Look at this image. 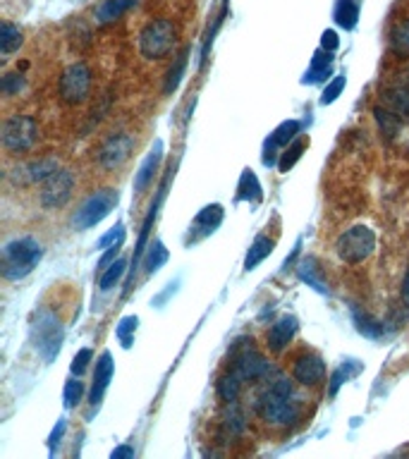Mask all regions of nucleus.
<instances>
[{
  "label": "nucleus",
  "mask_w": 409,
  "mask_h": 459,
  "mask_svg": "<svg viewBox=\"0 0 409 459\" xmlns=\"http://www.w3.org/2000/svg\"><path fill=\"white\" fill-rule=\"evenodd\" d=\"M44 259V249L37 240L32 237H20L3 247V261H0V273L5 280L15 283V280L27 278L34 268L39 266V261Z\"/></svg>",
  "instance_id": "f257e3e1"
},
{
  "label": "nucleus",
  "mask_w": 409,
  "mask_h": 459,
  "mask_svg": "<svg viewBox=\"0 0 409 459\" xmlns=\"http://www.w3.org/2000/svg\"><path fill=\"white\" fill-rule=\"evenodd\" d=\"M177 44V29L170 20H153L139 32V51L146 60H163Z\"/></svg>",
  "instance_id": "f03ea898"
},
{
  "label": "nucleus",
  "mask_w": 409,
  "mask_h": 459,
  "mask_svg": "<svg viewBox=\"0 0 409 459\" xmlns=\"http://www.w3.org/2000/svg\"><path fill=\"white\" fill-rule=\"evenodd\" d=\"M373 249H376V235H373V230L369 225H352V228L342 232L335 242L337 256L349 266L364 264V261L373 254Z\"/></svg>",
  "instance_id": "7ed1b4c3"
},
{
  "label": "nucleus",
  "mask_w": 409,
  "mask_h": 459,
  "mask_svg": "<svg viewBox=\"0 0 409 459\" xmlns=\"http://www.w3.org/2000/svg\"><path fill=\"white\" fill-rule=\"evenodd\" d=\"M32 342L46 363H51L60 351L63 344V325L56 313L51 311H39L37 321L32 325Z\"/></svg>",
  "instance_id": "20e7f679"
},
{
  "label": "nucleus",
  "mask_w": 409,
  "mask_h": 459,
  "mask_svg": "<svg viewBox=\"0 0 409 459\" xmlns=\"http://www.w3.org/2000/svg\"><path fill=\"white\" fill-rule=\"evenodd\" d=\"M257 411L261 419L273 423V426H290V423L299 419V407L292 399V395H283V392L273 390V387H268L257 399Z\"/></svg>",
  "instance_id": "39448f33"
},
{
  "label": "nucleus",
  "mask_w": 409,
  "mask_h": 459,
  "mask_svg": "<svg viewBox=\"0 0 409 459\" xmlns=\"http://www.w3.org/2000/svg\"><path fill=\"white\" fill-rule=\"evenodd\" d=\"M3 146L10 153H25L39 139V124L32 115H10L0 129Z\"/></svg>",
  "instance_id": "423d86ee"
},
{
  "label": "nucleus",
  "mask_w": 409,
  "mask_h": 459,
  "mask_svg": "<svg viewBox=\"0 0 409 459\" xmlns=\"http://www.w3.org/2000/svg\"><path fill=\"white\" fill-rule=\"evenodd\" d=\"M120 196H117L115 189H98L96 194H91L84 204L79 206V211L72 216V225L74 230H89L96 228V225L103 220L112 208L117 206Z\"/></svg>",
  "instance_id": "0eeeda50"
},
{
  "label": "nucleus",
  "mask_w": 409,
  "mask_h": 459,
  "mask_svg": "<svg viewBox=\"0 0 409 459\" xmlns=\"http://www.w3.org/2000/svg\"><path fill=\"white\" fill-rule=\"evenodd\" d=\"M58 91H60V98L65 103H70V105L84 103L89 91H91V70H89L84 63L70 65V67L60 75Z\"/></svg>",
  "instance_id": "6e6552de"
},
{
  "label": "nucleus",
  "mask_w": 409,
  "mask_h": 459,
  "mask_svg": "<svg viewBox=\"0 0 409 459\" xmlns=\"http://www.w3.org/2000/svg\"><path fill=\"white\" fill-rule=\"evenodd\" d=\"M74 175L70 170L58 168L48 180L41 182V206L44 208H63L72 199Z\"/></svg>",
  "instance_id": "1a4fd4ad"
},
{
  "label": "nucleus",
  "mask_w": 409,
  "mask_h": 459,
  "mask_svg": "<svg viewBox=\"0 0 409 459\" xmlns=\"http://www.w3.org/2000/svg\"><path fill=\"white\" fill-rule=\"evenodd\" d=\"M134 151V136L132 134H110L108 139L103 141V146L98 148V163L103 165L105 170H115L120 168L122 163H127L129 156Z\"/></svg>",
  "instance_id": "9d476101"
},
{
  "label": "nucleus",
  "mask_w": 409,
  "mask_h": 459,
  "mask_svg": "<svg viewBox=\"0 0 409 459\" xmlns=\"http://www.w3.org/2000/svg\"><path fill=\"white\" fill-rule=\"evenodd\" d=\"M254 342H249V347H245L240 354L235 356L233 361V371L240 375L242 380H261V378H268L273 373V366L271 361L261 354L259 349L252 347Z\"/></svg>",
  "instance_id": "9b49d317"
},
{
  "label": "nucleus",
  "mask_w": 409,
  "mask_h": 459,
  "mask_svg": "<svg viewBox=\"0 0 409 459\" xmlns=\"http://www.w3.org/2000/svg\"><path fill=\"white\" fill-rule=\"evenodd\" d=\"M58 170V163L53 158H41V160H32V163H22L13 168L10 172V180L15 184H34V182H44L48 180L53 172Z\"/></svg>",
  "instance_id": "f8f14e48"
},
{
  "label": "nucleus",
  "mask_w": 409,
  "mask_h": 459,
  "mask_svg": "<svg viewBox=\"0 0 409 459\" xmlns=\"http://www.w3.org/2000/svg\"><path fill=\"white\" fill-rule=\"evenodd\" d=\"M292 375L301 385H316L325 378V363L318 354L306 351V354H299L297 359H294Z\"/></svg>",
  "instance_id": "ddd939ff"
},
{
  "label": "nucleus",
  "mask_w": 409,
  "mask_h": 459,
  "mask_svg": "<svg viewBox=\"0 0 409 459\" xmlns=\"http://www.w3.org/2000/svg\"><path fill=\"white\" fill-rule=\"evenodd\" d=\"M112 371H115V363H112L110 351H103V354L98 356V361H96V371H93V385H91V397H89V399H91L93 407H96L100 399H103L105 390H108Z\"/></svg>",
  "instance_id": "4468645a"
},
{
  "label": "nucleus",
  "mask_w": 409,
  "mask_h": 459,
  "mask_svg": "<svg viewBox=\"0 0 409 459\" xmlns=\"http://www.w3.org/2000/svg\"><path fill=\"white\" fill-rule=\"evenodd\" d=\"M294 332H297V318L294 316H280L268 330V349L283 351L292 342Z\"/></svg>",
  "instance_id": "2eb2a0df"
},
{
  "label": "nucleus",
  "mask_w": 409,
  "mask_h": 459,
  "mask_svg": "<svg viewBox=\"0 0 409 459\" xmlns=\"http://www.w3.org/2000/svg\"><path fill=\"white\" fill-rule=\"evenodd\" d=\"M161 158H163V144L161 141H156V146L149 151V156L141 160L139 170H136V175H134V192L136 194L146 192V187L153 182V175H156L158 165H161Z\"/></svg>",
  "instance_id": "dca6fc26"
},
{
  "label": "nucleus",
  "mask_w": 409,
  "mask_h": 459,
  "mask_svg": "<svg viewBox=\"0 0 409 459\" xmlns=\"http://www.w3.org/2000/svg\"><path fill=\"white\" fill-rule=\"evenodd\" d=\"M383 105L402 122H409V86H393L383 91Z\"/></svg>",
  "instance_id": "f3484780"
},
{
  "label": "nucleus",
  "mask_w": 409,
  "mask_h": 459,
  "mask_svg": "<svg viewBox=\"0 0 409 459\" xmlns=\"http://www.w3.org/2000/svg\"><path fill=\"white\" fill-rule=\"evenodd\" d=\"M333 72V53L330 51H316L311 58V67L304 75L301 84H316V82H325V77Z\"/></svg>",
  "instance_id": "a211bd4d"
},
{
  "label": "nucleus",
  "mask_w": 409,
  "mask_h": 459,
  "mask_svg": "<svg viewBox=\"0 0 409 459\" xmlns=\"http://www.w3.org/2000/svg\"><path fill=\"white\" fill-rule=\"evenodd\" d=\"M136 0H103L96 8V22L98 25H110V22L120 20L129 8H134Z\"/></svg>",
  "instance_id": "6ab92c4d"
},
{
  "label": "nucleus",
  "mask_w": 409,
  "mask_h": 459,
  "mask_svg": "<svg viewBox=\"0 0 409 459\" xmlns=\"http://www.w3.org/2000/svg\"><path fill=\"white\" fill-rule=\"evenodd\" d=\"M388 44H390V53L395 58H409V17L400 20L390 29Z\"/></svg>",
  "instance_id": "aec40b11"
},
{
  "label": "nucleus",
  "mask_w": 409,
  "mask_h": 459,
  "mask_svg": "<svg viewBox=\"0 0 409 459\" xmlns=\"http://www.w3.org/2000/svg\"><path fill=\"white\" fill-rule=\"evenodd\" d=\"M333 17L337 27H342L345 32H352L359 20V0H337Z\"/></svg>",
  "instance_id": "412c9836"
},
{
  "label": "nucleus",
  "mask_w": 409,
  "mask_h": 459,
  "mask_svg": "<svg viewBox=\"0 0 409 459\" xmlns=\"http://www.w3.org/2000/svg\"><path fill=\"white\" fill-rule=\"evenodd\" d=\"M187 60H189V49H182L180 56L175 58L173 67H170L168 75H165V84H163V93H165V96H170L173 91H177L182 77H185V72H187Z\"/></svg>",
  "instance_id": "4be33fe9"
},
{
  "label": "nucleus",
  "mask_w": 409,
  "mask_h": 459,
  "mask_svg": "<svg viewBox=\"0 0 409 459\" xmlns=\"http://www.w3.org/2000/svg\"><path fill=\"white\" fill-rule=\"evenodd\" d=\"M273 247H275V242L268 240V237H264V235L257 237L252 247H249L247 256H245V271H254V268H257L261 261L266 259V256H271Z\"/></svg>",
  "instance_id": "5701e85b"
},
{
  "label": "nucleus",
  "mask_w": 409,
  "mask_h": 459,
  "mask_svg": "<svg viewBox=\"0 0 409 459\" xmlns=\"http://www.w3.org/2000/svg\"><path fill=\"white\" fill-rule=\"evenodd\" d=\"M242 383H245V380H242L235 371L221 375V380H218V397H221V402H225V404H235L237 397H240Z\"/></svg>",
  "instance_id": "b1692460"
},
{
  "label": "nucleus",
  "mask_w": 409,
  "mask_h": 459,
  "mask_svg": "<svg viewBox=\"0 0 409 459\" xmlns=\"http://www.w3.org/2000/svg\"><path fill=\"white\" fill-rule=\"evenodd\" d=\"M299 278L316 292L328 295V285L321 280V268H318L316 259H304V261H301V264H299Z\"/></svg>",
  "instance_id": "393cba45"
},
{
  "label": "nucleus",
  "mask_w": 409,
  "mask_h": 459,
  "mask_svg": "<svg viewBox=\"0 0 409 459\" xmlns=\"http://www.w3.org/2000/svg\"><path fill=\"white\" fill-rule=\"evenodd\" d=\"M373 115H376V122H378V127H381L385 139H393V136L400 132L402 120L395 115L393 110L385 108V105H376V108H373Z\"/></svg>",
  "instance_id": "a878e982"
},
{
  "label": "nucleus",
  "mask_w": 409,
  "mask_h": 459,
  "mask_svg": "<svg viewBox=\"0 0 409 459\" xmlns=\"http://www.w3.org/2000/svg\"><path fill=\"white\" fill-rule=\"evenodd\" d=\"M124 271H127V261H124V259H115V261H112V264L105 268V271L100 273V278H98L100 292H108V290L115 287V285L122 280Z\"/></svg>",
  "instance_id": "bb28decb"
},
{
  "label": "nucleus",
  "mask_w": 409,
  "mask_h": 459,
  "mask_svg": "<svg viewBox=\"0 0 409 459\" xmlns=\"http://www.w3.org/2000/svg\"><path fill=\"white\" fill-rule=\"evenodd\" d=\"M194 223H197V228H204V232H213L218 225L223 223V206L221 204H211V206L201 208Z\"/></svg>",
  "instance_id": "cd10ccee"
},
{
  "label": "nucleus",
  "mask_w": 409,
  "mask_h": 459,
  "mask_svg": "<svg viewBox=\"0 0 409 459\" xmlns=\"http://www.w3.org/2000/svg\"><path fill=\"white\" fill-rule=\"evenodd\" d=\"M20 46H22V32L15 25H10V22H3V27H0V51H3V56L15 53Z\"/></svg>",
  "instance_id": "c85d7f7f"
},
{
  "label": "nucleus",
  "mask_w": 409,
  "mask_h": 459,
  "mask_svg": "<svg viewBox=\"0 0 409 459\" xmlns=\"http://www.w3.org/2000/svg\"><path fill=\"white\" fill-rule=\"evenodd\" d=\"M165 261H168V249H165V244L161 240H156V242H151V247H149V254H146V261H144V268H146V273L149 276H153V273L161 268Z\"/></svg>",
  "instance_id": "c756f323"
},
{
  "label": "nucleus",
  "mask_w": 409,
  "mask_h": 459,
  "mask_svg": "<svg viewBox=\"0 0 409 459\" xmlns=\"http://www.w3.org/2000/svg\"><path fill=\"white\" fill-rule=\"evenodd\" d=\"M299 129H301V122L299 120H285V122L280 124V127L275 129V132L271 134V141L275 146L283 148V146H287L290 141H292L294 136L299 134Z\"/></svg>",
  "instance_id": "7c9ffc66"
},
{
  "label": "nucleus",
  "mask_w": 409,
  "mask_h": 459,
  "mask_svg": "<svg viewBox=\"0 0 409 459\" xmlns=\"http://www.w3.org/2000/svg\"><path fill=\"white\" fill-rule=\"evenodd\" d=\"M136 323H139V318H136V316H124L120 323H117V340H120V344H122L124 349L132 347Z\"/></svg>",
  "instance_id": "2f4dec72"
},
{
  "label": "nucleus",
  "mask_w": 409,
  "mask_h": 459,
  "mask_svg": "<svg viewBox=\"0 0 409 459\" xmlns=\"http://www.w3.org/2000/svg\"><path fill=\"white\" fill-rule=\"evenodd\" d=\"M304 148H306V141H304V139H297V141H294V144L290 146L285 153H283L280 163H278V168H280V172H287L290 168H292V165L301 158V153H304Z\"/></svg>",
  "instance_id": "473e14b6"
},
{
  "label": "nucleus",
  "mask_w": 409,
  "mask_h": 459,
  "mask_svg": "<svg viewBox=\"0 0 409 459\" xmlns=\"http://www.w3.org/2000/svg\"><path fill=\"white\" fill-rule=\"evenodd\" d=\"M82 395H84V383L79 378H70L65 383V392H63V399H65V407H74V404L82 402Z\"/></svg>",
  "instance_id": "72a5a7b5"
},
{
  "label": "nucleus",
  "mask_w": 409,
  "mask_h": 459,
  "mask_svg": "<svg viewBox=\"0 0 409 459\" xmlns=\"http://www.w3.org/2000/svg\"><path fill=\"white\" fill-rule=\"evenodd\" d=\"M25 86H27V79H25V75H20V72L5 75L3 82H0V91H3L5 96H15V93H20Z\"/></svg>",
  "instance_id": "f704fd0d"
},
{
  "label": "nucleus",
  "mask_w": 409,
  "mask_h": 459,
  "mask_svg": "<svg viewBox=\"0 0 409 459\" xmlns=\"http://www.w3.org/2000/svg\"><path fill=\"white\" fill-rule=\"evenodd\" d=\"M347 84V79H345V75H337L330 84H325L323 89V96H321V105H330L333 101H337V96L342 93V89H345Z\"/></svg>",
  "instance_id": "c9c22d12"
},
{
  "label": "nucleus",
  "mask_w": 409,
  "mask_h": 459,
  "mask_svg": "<svg viewBox=\"0 0 409 459\" xmlns=\"http://www.w3.org/2000/svg\"><path fill=\"white\" fill-rule=\"evenodd\" d=\"M354 318H357V328H359V332H364V335H369V337H378L383 332V325L381 323H376V321H371L369 316H361L359 309H354Z\"/></svg>",
  "instance_id": "e433bc0d"
},
{
  "label": "nucleus",
  "mask_w": 409,
  "mask_h": 459,
  "mask_svg": "<svg viewBox=\"0 0 409 459\" xmlns=\"http://www.w3.org/2000/svg\"><path fill=\"white\" fill-rule=\"evenodd\" d=\"M223 428H225V433H230V435L242 433V428H245V419H242L240 409H237L235 404H230V411H228V414H225Z\"/></svg>",
  "instance_id": "4c0bfd02"
},
{
  "label": "nucleus",
  "mask_w": 409,
  "mask_h": 459,
  "mask_svg": "<svg viewBox=\"0 0 409 459\" xmlns=\"http://www.w3.org/2000/svg\"><path fill=\"white\" fill-rule=\"evenodd\" d=\"M122 240H124V225H122V223H117L115 228H112V230L108 232V235L100 237L96 247H98V249H105V247H120Z\"/></svg>",
  "instance_id": "58836bf2"
},
{
  "label": "nucleus",
  "mask_w": 409,
  "mask_h": 459,
  "mask_svg": "<svg viewBox=\"0 0 409 459\" xmlns=\"http://www.w3.org/2000/svg\"><path fill=\"white\" fill-rule=\"evenodd\" d=\"M91 356H93V351L89 349V347H84V349H79L74 354V359H72V373H77V375H82L86 371V366H89V361H91Z\"/></svg>",
  "instance_id": "ea45409f"
},
{
  "label": "nucleus",
  "mask_w": 409,
  "mask_h": 459,
  "mask_svg": "<svg viewBox=\"0 0 409 459\" xmlns=\"http://www.w3.org/2000/svg\"><path fill=\"white\" fill-rule=\"evenodd\" d=\"M321 49L323 51H330V53H335L337 49H340V39H337V34L333 32V29H325V32H323Z\"/></svg>",
  "instance_id": "a19ab883"
},
{
  "label": "nucleus",
  "mask_w": 409,
  "mask_h": 459,
  "mask_svg": "<svg viewBox=\"0 0 409 459\" xmlns=\"http://www.w3.org/2000/svg\"><path fill=\"white\" fill-rule=\"evenodd\" d=\"M347 378H349V373L345 371V366L337 368V371L333 373V378H330V395H337V390H340V385L345 383Z\"/></svg>",
  "instance_id": "79ce46f5"
},
{
  "label": "nucleus",
  "mask_w": 409,
  "mask_h": 459,
  "mask_svg": "<svg viewBox=\"0 0 409 459\" xmlns=\"http://www.w3.org/2000/svg\"><path fill=\"white\" fill-rule=\"evenodd\" d=\"M65 428H67V423H65V419L58 421V426L53 428V433H51V438H48V447H51V452L56 450V445H58V443H60V438H63Z\"/></svg>",
  "instance_id": "37998d69"
},
{
  "label": "nucleus",
  "mask_w": 409,
  "mask_h": 459,
  "mask_svg": "<svg viewBox=\"0 0 409 459\" xmlns=\"http://www.w3.org/2000/svg\"><path fill=\"white\" fill-rule=\"evenodd\" d=\"M117 252H120V247H108V252L100 256V261H98V268H100V271H105V268H108L112 261H115Z\"/></svg>",
  "instance_id": "c03bdc74"
},
{
  "label": "nucleus",
  "mask_w": 409,
  "mask_h": 459,
  "mask_svg": "<svg viewBox=\"0 0 409 459\" xmlns=\"http://www.w3.org/2000/svg\"><path fill=\"white\" fill-rule=\"evenodd\" d=\"M129 457H134V450H132V447H127V445L115 447V450H112V459H129Z\"/></svg>",
  "instance_id": "a18cd8bd"
},
{
  "label": "nucleus",
  "mask_w": 409,
  "mask_h": 459,
  "mask_svg": "<svg viewBox=\"0 0 409 459\" xmlns=\"http://www.w3.org/2000/svg\"><path fill=\"white\" fill-rule=\"evenodd\" d=\"M402 299H405V304L409 306V271H407L405 280H402Z\"/></svg>",
  "instance_id": "49530a36"
}]
</instances>
